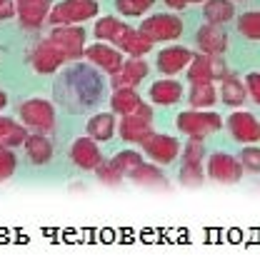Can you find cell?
Instances as JSON below:
<instances>
[{"label": "cell", "mask_w": 260, "mask_h": 262, "mask_svg": "<svg viewBox=\"0 0 260 262\" xmlns=\"http://www.w3.org/2000/svg\"><path fill=\"white\" fill-rule=\"evenodd\" d=\"M98 10V0H63L48 13V20L53 25H78L83 20H93Z\"/></svg>", "instance_id": "obj_1"}, {"label": "cell", "mask_w": 260, "mask_h": 262, "mask_svg": "<svg viewBox=\"0 0 260 262\" xmlns=\"http://www.w3.org/2000/svg\"><path fill=\"white\" fill-rule=\"evenodd\" d=\"M223 127V118L215 113H205V110H185L178 115V130L185 133L188 138L203 140L205 135L215 133Z\"/></svg>", "instance_id": "obj_2"}, {"label": "cell", "mask_w": 260, "mask_h": 262, "mask_svg": "<svg viewBox=\"0 0 260 262\" xmlns=\"http://www.w3.org/2000/svg\"><path fill=\"white\" fill-rule=\"evenodd\" d=\"M45 40L50 42L65 60H80L83 58V50H85V33L83 28L75 25H58Z\"/></svg>", "instance_id": "obj_3"}, {"label": "cell", "mask_w": 260, "mask_h": 262, "mask_svg": "<svg viewBox=\"0 0 260 262\" xmlns=\"http://www.w3.org/2000/svg\"><path fill=\"white\" fill-rule=\"evenodd\" d=\"M140 33L150 42L178 40L180 33H183V20L173 13H158V15H150L148 20H143Z\"/></svg>", "instance_id": "obj_4"}, {"label": "cell", "mask_w": 260, "mask_h": 262, "mask_svg": "<svg viewBox=\"0 0 260 262\" xmlns=\"http://www.w3.org/2000/svg\"><path fill=\"white\" fill-rule=\"evenodd\" d=\"M20 120L25 122L28 127L38 130V133H50L55 127V110L48 100H40V98H33V100H25L20 105Z\"/></svg>", "instance_id": "obj_5"}, {"label": "cell", "mask_w": 260, "mask_h": 262, "mask_svg": "<svg viewBox=\"0 0 260 262\" xmlns=\"http://www.w3.org/2000/svg\"><path fill=\"white\" fill-rule=\"evenodd\" d=\"M140 162H143V158H140L138 152H133V150H123V152H118L113 160L100 162L95 170H98V178L103 182L115 185V182H120L123 178H128V175L138 167Z\"/></svg>", "instance_id": "obj_6"}, {"label": "cell", "mask_w": 260, "mask_h": 262, "mask_svg": "<svg viewBox=\"0 0 260 262\" xmlns=\"http://www.w3.org/2000/svg\"><path fill=\"white\" fill-rule=\"evenodd\" d=\"M225 78V62L218 55H193L188 68V80L193 82H213Z\"/></svg>", "instance_id": "obj_7"}, {"label": "cell", "mask_w": 260, "mask_h": 262, "mask_svg": "<svg viewBox=\"0 0 260 262\" xmlns=\"http://www.w3.org/2000/svg\"><path fill=\"white\" fill-rule=\"evenodd\" d=\"M140 145H143L145 155H148L150 160H155L158 165H168V162H173L180 155V142L175 140V138H170V135H155V133H153V135H148Z\"/></svg>", "instance_id": "obj_8"}, {"label": "cell", "mask_w": 260, "mask_h": 262, "mask_svg": "<svg viewBox=\"0 0 260 262\" xmlns=\"http://www.w3.org/2000/svg\"><path fill=\"white\" fill-rule=\"evenodd\" d=\"M208 175L218 182H240L243 165L238 158H233L228 152H213L208 158Z\"/></svg>", "instance_id": "obj_9"}, {"label": "cell", "mask_w": 260, "mask_h": 262, "mask_svg": "<svg viewBox=\"0 0 260 262\" xmlns=\"http://www.w3.org/2000/svg\"><path fill=\"white\" fill-rule=\"evenodd\" d=\"M228 130L243 145H255L260 140V122L253 113H233L228 118Z\"/></svg>", "instance_id": "obj_10"}, {"label": "cell", "mask_w": 260, "mask_h": 262, "mask_svg": "<svg viewBox=\"0 0 260 262\" xmlns=\"http://www.w3.org/2000/svg\"><path fill=\"white\" fill-rule=\"evenodd\" d=\"M120 138L125 142H143L148 135H153V118L148 115H140V113H133V115H123V122L118 127Z\"/></svg>", "instance_id": "obj_11"}, {"label": "cell", "mask_w": 260, "mask_h": 262, "mask_svg": "<svg viewBox=\"0 0 260 262\" xmlns=\"http://www.w3.org/2000/svg\"><path fill=\"white\" fill-rule=\"evenodd\" d=\"M50 0H15V15L25 28H40L48 20Z\"/></svg>", "instance_id": "obj_12"}, {"label": "cell", "mask_w": 260, "mask_h": 262, "mask_svg": "<svg viewBox=\"0 0 260 262\" xmlns=\"http://www.w3.org/2000/svg\"><path fill=\"white\" fill-rule=\"evenodd\" d=\"M83 55H85L90 62H95L98 68H103L105 73H110V75H115L120 70V65H123L120 50H115L113 45H103V42H95V45L85 48Z\"/></svg>", "instance_id": "obj_13"}, {"label": "cell", "mask_w": 260, "mask_h": 262, "mask_svg": "<svg viewBox=\"0 0 260 262\" xmlns=\"http://www.w3.org/2000/svg\"><path fill=\"white\" fill-rule=\"evenodd\" d=\"M148 62L140 60V58H133V60H123L120 70L113 75V88H138L140 82L148 78Z\"/></svg>", "instance_id": "obj_14"}, {"label": "cell", "mask_w": 260, "mask_h": 262, "mask_svg": "<svg viewBox=\"0 0 260 262\" xmlns=\"http://www.w3.org/2000/svg\"><path fill=\"white\" fill-rule=\"evenodd\" d=\"M70 160L75 162L80 170H95L103 162V155H100L98 145H95L93 138H80L70 147Z\"/></svg>", "instance_id": "obj_15"}, {"label": "cell", "mask_w": 260, "mask_h": 262, "mask_svg": "<svg viewBox=\"0 0 260 262\" xmlns=\"http://www.w3.org/2000/svg\"><path fill=\"white\" fill-rule=\"evenodd\" d=\"M193 60V53L188 48H180V45H170L165 50L158 53V70L165 75H175L183 68H188Z\"/></svg>", "instance_id": "obj_16"}, {"label": "cell", "mask_w": 260, "mask_h": 262, "mask_svg": "<svg viewBox=\"0 0 260 262\" xmlns=\"http://www.w3.org/2000/svg\"><path fill=\"white\" fill-rule=\"evenodd\" d=\"M198 45L205 55H220L228 50V35L220 30L218 25H203L198 30Z\"/></svg>", "instance_id": "obj_17"}, {"label": "cell", "mask_w": 260, "mask_h": 262, "mask_svg": "<svg viewBox=\"0 0 260 262\" xmlns=\"http://www.w3.org/2000/svg\"><path fill=\"white\" fill-rule=\"evenodd\" d=\"M63 62H65V58L48 40L40 42L38 48H35V53H33V68L38 73H55Z\"/></svg>", "instance_id": "obj_18"}, {"label": "cell", "mask_w": 260, "mask_h": 262, "mask_svg": "<svg viewBox=\"0 0 260 262\" xmlns=\"http://www.w3.org/2000/svg\"><path fill=\"white\" fill-rule=\"evenodd\" d=\"M115 48L123 50V53H128V55H133V58H143L150 48H153V42L148 40L140 30H133V28H128L123 35H120V40L115 42Z\"/></svg>", "instance_id": "obj_19"}, {"label": "cell", "mask_w": 260, "mask_h": 262, "mask_svg": "<svg viewBox=\"0 0 260 262\" xmlns=\"http://www.w3.org/2000/svg\"><path fill=\"white\" fill-rule=\"evenodd\" d=\"M23 147H25V155L33 165H45L53 158V142L48 138H43V135H28Z\"/></svg>", "instance_id": "obj_20"}, {"label": "cell", "mask_w": 260, "mask_h": 262, "mask_svg": "<svg viewBox=\"0 0 260 262\" xmlns=\"http://www.w3.org/2000/svg\"><path fill=\"white\" fill-rule=\"evenodd\" d=\"M148 95L155 105H175L183 98V85L178 80H158L153 82Z\"/></svg>", "instance_id": "obj_21"}, {"label": "cell", "mask_w": 260, "mask_h": 262, "mask_svg": "<svg viewBox=\"0 0 260 262\" xmlns=\"http://www.w3.org/2000/svg\"><path fill=\"white\" fill-rule=\"evenodd\" d=\"M203 15L210 25H223L235 18V5L230 0H205Z\"/></svg>", "instance_id": "obj_22"}, {"label": "cell", "mask_w": 260, "mask_h": 262, "mask_svg": "<svg viewBox=\"0 0 260 262\" xmlns=\"http://www.w3.org/2000/svg\"><path fill=\"white\" fill-rule=\"evenodd\" d=\"M110 105H113V113H118V115H133V113H138L143 100L133 88H118L110 98Z\"/></svg>", "instance_id": "obj_23"}, {"label": "cell", "mask_w": 260, "mask_h": 262, "mask_svg": "<svg viewBox=\"0 0 260 262\" xmlns=\"http://www.w3.org/2000/svg\"><path fill=\"white\" fill-rule=\"evenodd\" d=\"M28 138V130L18 125L15 120H10V118H3L0 115V147H5V150H13V147H18L23 145Z\"/></svg>", "instance_id": "obj_24"}, {"label": "cell", "mask_w": 260, "mask_h": 262, "mask_svg": "<svg viewBox=\"0 0 260 262\" xmlns=\"http://www.w3.org/2000/svg\"><path fill=\"white\" fill-rule=\"evenodd\" d=\"M220 98H223V102H228L230 107H240L243 102L248 100L245 82H240L235 75H225L223 78V88H220Z\"/></svg>", "instance_id": "obj_25"}, {"label": "cell", "mask_w": 260, "mask_h": 262, "mask_svg": "<svg viewBox=\"0 0 260 262\" xmlns=\"http://www.w3.org/2000/svg\"><path fill=\"white\" fill-rule=\"evenodd\" d=\"M115 133V118L110 113H100L93 120H88V135L95 142H105L113 138Z\"/></svg>", "instance_id": "obj_26"}, {"label": "cell", "mask_w": 260, "mask_h": 262, "mask_svg": "<svg viewBox=\"0 0 260 262\" xmlns=\"http://www.w3.org/2000/svg\"><path fill=\"white\" fill-rule=\"evenodd\" d=\"M188 100H190V105H193L195 110L213 107V102L218 100V90L213 88V82H193Z\"/></svg>", "instance_id": "obj_27"}, {"label": "cell", "mask_w": 260, "mask_h": 262, "mask_svg": "<svg viewBox=\"0 0 260 262\" xmlns=\"http://www.w3.org/2000/svg\"><path fill=\"white\" fill-rule=\"evenodd\" d=\"M128 30V25L118 18H113V15H108V18H100L95 23V38L98 40H110L113 45L120 40V35Z\"/></svg>", "instance_id": "obj_28"}, {"label": "cell", "mask_w": 260, "mask_h": 262, "mask_svg": "<svg viewBox=\"0 0 260 262\" xmlns=\"http://www.w3.org/2000/svg\"><path fill=\"white\" fill-rule=\"evenodd\" d=\"M238 30L248 40H260V10H248L238 18Z\"/></svg>", "instance_id": "obj_29"}, {"label": "cell", "mask_w": 260, "mask_h": 262, "mask_svg": "<svg viewBox=\"0 0 260 262\" xmlns=\"http://www.w3.org/2000/svg\"><path fill=\"white\" fill-rule=\"evenodd\" d=\"M128 178H130L133 182H138V185H160V182L165 180L158 167H153V165H148V162H140Z\"/></svg>", "instance_id": "obj_30"}, {"label": "cell", "mask_w": 260, "mask_h": 262, "mask_svg": "<svg viewBox=\"0 0 260 262\" xmlns=\"http://www.w3.org/2000/svg\"><path fill=\"white\" fill-rule=\"evenodd\" d=\"M155 0H115V8H118L120 15H128V18H138L143 13H148L153 8Z\"/></svg>", "instance_id": "obj_31"}, {"label": "cell", "mask_w": 260, "mask_h": 262, "mask_svg": "<svg viewBox=\"0 0 260 262\" xmlns=\"http://www.w3.org/2000/svg\"><path fill=\"white\" fill-rule=\"evenodd\" d=\"M203 160V140L190 138L188 147H185V158H183V167H200Z\"/></svg>", "instance_id": "obj_32"}, {"label": "cell", "mask_w": 260, "mask_h": 262, "mask_svg": "<svg viewBox=\"0 0 260 262\" xmlns=\"http://www.w3.org/2000/svg\"><path fill=\"white\" fill-rule=\"evenodd\" d=\"M240 165H243V170H250V172H260V147H245L243 152H240Z\"/></svg>", "instance_id": "obj_33"}, {"label": "cell", "mask_w": 260, "mask_h": 262, "mask_svg": "<svg viewBox=\"0 0 260 262\" xmlns=\"http://www.w3.org/2000/svg\"><path fill=\"white\" fill-rule=\"evenodd\" d=\"M15 167H18V160H15V155H13L10 150L0 147V182L8 180V178H13Z\"/></svg>", "instance_id": "obj_34"}, {"label": "cell", "mask_w": 260, "mask_h": 262, "mask_svg": "<svg viewBox=\"0 0 260 262\" xmlns=\"http://www.w3.org/2000/svg\"><path fill=\"white\" fill-rule=\"evenodd\" d=\"M245 90H248V95L260 105V73H248V75H245Z\"/></svg>", "instance_id": "obj_35"}, {"label": "cell", "mask_w": 260, "mask_h": 262, "mask_svg": "<svg viewBox=\"0 0 260 262\" xmlns=\"http://www.w3.org/2000/svg\"><path fill=\"white\" fill-rule=\"evenodd\" d=\"M13 15H15L13 0H0V20H10Z\"/></svg>", "instance_id": "obj_36"}, {"label": "cell", "mask_w": 260, "mask_h": 262, "mask_svg": "<svg viewBox=\"0 0 260 262\" xmlns=\"http://www.w3.org/2000/svg\"><path fill=\"white\" fill-rule=\"evenodd\" d=\"M163 3H165V5L170 8V10H183V8L188 5L185 0H163Z\"/></svg>", "instance_id": "obj_37"}, {"label": "cell", "mask_w": 260, "mask_h": 262, "mask_svg": "<svg viewBox=\"0 0 260 262\" xmlns=\"http://www.w3.org/2000/svg\"><path fill=\"white\" fill-rule=\"evenodd\" d=\"M5 102H8V98H5V93H3V90H0V110H3V107H5Z\"/></svg>", "instance_id": "obj_38"}, {"label": "cell", "mask_w": 260, "mask_h": 262, "mask_svg": "<svg viewBox=\"0 0 260 262\" xmlns=\"http://www.w3.org/2000/svg\"><path fill=\"white\" fill-rule=\"evenodd\" d=\"M185 3H205V0H185Z\"/></svg>", "instance_id": "obj_39"}]
</instances>
